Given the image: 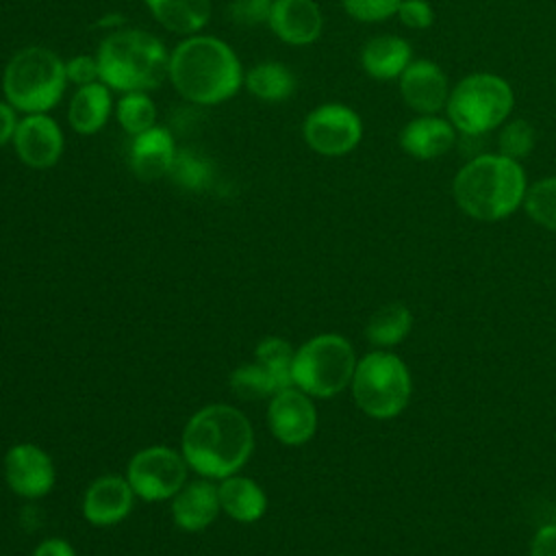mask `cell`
<instances>
[{"label": "cell", "mask_w": 556, "mask_h": 556, "mask_svg": "<svg viewBox=\"0 0 556 556\" xmlns=\"http://www.w3.org/2000/svg\"><path fill=\"white\" fill-rule=\"evenodd\" d=\"M254 450L248 417L230 404H208L193 413L182 430V456L202 478L224 480L237 473Z\"/></svg>", "instance_id": "obj_1"}, {"label": "cell", "mask_w": 556, "mask_h": 556, "mask_svg": "<svg viewBox=\"0 0 556 556\" xmlns=\"http://www.w3.org/2000/svg\"><path fill=\"white\" fill-rule=\"evenodd\" d=\"M167 76L176 91L195 104L224 102L239 91L243 80L232 48L206 35H193L174 48Z\"/></svg>", "instance_id": "obj_2"}, {"label": "cell", "mask_w": 556, "mask_h": 556, "mask_svg": "<svg viewBox=\"0 0 556 556\" xmlns=\"http://www.w3.org/2000/svg\"><path fill=\"white\" fill-rule=\"evenodd\" d=\"M526 174L519 161L502 154H480L465 163L452 185L460 211L480 222L513 215L526 198Z\"/></svg>", "instance_id": "obj_3"}, {"label": "cell", "mask_w": 556, "mask_h": 556, "mask_svg": "<svg viewBox=\"0 0 556 556\" xmlns=\"http://www.w3.org/2000/svg\"><path fill=\"white\" fill-rule=\"evenodd\" d=\"M100 80L117 91L156 89L169 74V54L163 43L139 28L113 30L98 48Z\"/></svg>", "instance_id": "obj_4"}, {"label": "cell", "mask_w": 556, "mask_h": 556, "mask_svg": "<svg viewBox=\"0 0 556 556\" xmlns=\"http://www.w3.org/2000/svg\"><path fill=\"white\" fill-rule=\"evenodd\" d=\"M65 83V63L41 46L15 52L2 74L7 102L28 115L50 111L61 100Z\"/></svg>", "instance_id": "obj_5"}, {"label": "cell", "mask_w": 556, "mask_h": 556, "mask_svg": "<svg viewBox=\"0 0 556 556\" xmlns=\"http://www.w3.org/2000/svg\"><path fill=\"white\" fill-rule=\"evenodd\" d=\"M356 356L350 341L334 332L308 339L293 354V387L311 397H332L352 384Z\"/></svg>", "instance_id": "obj_6"}, {"label": "cell", "mask_w": 556, "mask_h": 556, "mask_svg": "<svg viewBox=\"0 0 556 556\" xmlns=\"http://www.w3.org/2000/svg\"><path fill=\"white\" fill-rule=\"evenodd\" d=\"M513 102V89L502 76L478 72L456 83L445 109L456 130L478 137L497 128L508 117Z\"/></svg>", "instance_id": "obj_7"}, {"label": "cell", "mask_w": 556, "mask_h": 556, "mask_svg": "<svg viewBox=\"0 0 556 556\" xmlns=\"http://www.w3.org/2000/svg\"><path fill=\"white\" fill-rule=\"evenodd\" d=\"M350 387L356 406L374 419L400 415L410 400V374L404 361L382 350L356 363Z\"/></svg>", "instance_id": "obj_8"}, {"label": "cell", "mask_w": 556, "mask_h": 556, "mask_svg": "<svg viewBox=\"0 0 556 556\" xmlns=\"http://www.w3.org/2000/svg\"><path fill=\"white\" fill-rule=\"evenodd\" d=\"M126 480L143 502H163L185 486L187 460L172 447L152 445L130 458Z\"/></svg>", "instance_id": "obj_9"}, {"label": "cell", "mask_w": 556, "mask_h": 556, "mask_svg": "<svg viewBox=\"0 0 556 556\" xmlns=\"http://www.w3.org/2000/svg\"><path fill=\"white\" fill-rule=\"evenodd\" d=\"M304 139L321 156H341L354 150L363 137V122L345 104L328 102L304 119Z\"/></svg>", "instance_id": "obj_10"}, {"label": "cell", "mask_w": 556, "mask_h": 556, "mask_svg": "<svg viewBox=\"0 0 556 556\" xmlns=\"http://www.w3.org/2000/svg\"><path fill=\"white\" fill-rule=\"evenodd\" d=\"M267 424L271 434L285 445H304L317 430V410L311 395L298 387H287L269 397Z\"/></svg>", "instance_id": "obj_11"}, {"label": "cell", "mask_w": 556, "mask_h": 556, "mask_svg": "<svg viewBox=\"0 0 556 556\" xmlns=\"http://www.w3.org/2000/svg\"><path fill=\"white\" fill-rule=\"evenodd\" d=\"M54 463L35 443H15L4 456V480L9 489L26 500H39L54 486Z\"/></svg>", "instance_id": "obj_12"}, {"label": "cell", "mask_w": 556, "mask_h": 556, "mask_svg": "<svg viewBox=\"0 0 556 556\" xmlns=\"http://www.w3.org/2000/svg\"><path fill=\"white\" fill-rule=\"evenodd\" d=\"M13 146L22 163L35 169H46L63 154V132L46 113H30L17 122Z\"/></svg>", "instance_id": "obj_13"}, {"label": "cell", "mask_w": 556, "mask_h": 556, "mask_svg": "<svg viewBox=\"0 0 556 556\" xmlns=\"http://www.w3.org/2000/svg\"><path fill=\"white\" fill-rule=\"evenodd\" d=\"M135 504L130 482L117 473L93 480L83 495V515L91 526H115L128 517Z\"/></svg>", "instance_id": "obj_14"}, {"label": "cell", "mask_w": 556, "mask_h": 556, "mask_svg": "<svg viewBox=\"0 0 556 556\" xmlns=\"http://www.w3.org/2000/svg\"><path fill=\"white\" fill-rule=\"evenodd\" d=\"M400 93L404 102L421 113L434 115L447 104L450 87L443 70L432 61H410L400 76Z\"/></svg>", "instance_id": "obj_15"}, {"label": "cell", "mask_w": 556, "mask_h": 556, "mask_svg": "<svg viewBox=\"0 0 556 556\" xmlns=\"http://www.w3.org/2000/svg\"><path fill=\"white\" fill-rule=\"evenodd\" d=\"M267 22L274 35L291 46L313 43L324 28V17L315 0H274Z\"/></svg>", "instance_id": "obj_16"}, {"label": "cell", "mask_w": 556, "mask_h": 556, "mask_svg": "<svg viewBox=\"0 0 556 556\" xmlns=\"http://www.w3.org/2000/svg\"><path fill=\"white\" fill-rule=\"evenodd\" d=\"M219 510L217 484H213L208 478L185 484L172 497L174 523L185 532H200L208 528Z\"/></svg>", "instance_id": "obj_17"}, {"label": "cell", "mask_w": 556, "mask_h": 556, "mask_svg": "<svg viewBox=\"0 0 556 556\" xmlns=\"http://www.w3.org/2000/svg\"><path fill=\"white\" fill-rule=\"evenodd\" d=\"M176 156V146L169 130L152 126L135 135L130 143V169L139 180H159L169 174Z\"/></svg>", "instance_id": "obj_18"}, {"label": "cell", "mask_w": 556, "mask_h": 556, "mask_svg": "<svg viewBox=\"0 0 556 556\" xmlns=\"http://www.w3.org/2000/svg\"><path fill=\"white\" fill-rule=\"evenodd\" d=\"M454 141L456 132L452 122L434 115L415 117L400 132V146L404 148L406 154H410L417 161L443 156L454 146Z\"/></svg>", "instance_id": "obj_19"}, {"label": "cell", "mask_w": 556, "mask_h": 556, "mask_svg": "<svg viewBox=\"0 0 556 556\" xmlns=\"http://www.w3.org/2000/svg\"><path fill=\"white\" fill-rule=\"evenodd\" d=\"M217 493L222 510L235 521L252 523L267 510V495L252 478L232 473L217 484Z\"/></svg>", "instance_id": "obj_20"}, {"label": "cell", "mask_w": 556, "mask_h": 556, "mask_svg": "<svg viewBox=\"0 0 556 556\" xmlns=\"http://www.w3.org/2000/svg\"><path fill=\"white\" fill-rule=\"evenodd\" d=\"M410 63V46L402 37L380 35L369 39L361 50L363 70L376 80L400 78Z\"/></svg>", "instance_id": "obj_21"}, {"label": "cell", "mask_w": 556, "mask_h": 556, "mask_svg": "<svg viewBox=\"0 0 556 556\" xmlns=\"http://www.w3.org/2000/svg\"><path fill=\"white\" fill-rule=\"evenodd\" d=\"M111 115V91L104 83H91L80 87L67 111L70 126L80 135L98 132Z\"/></svg>", "instance_id": "obj_22"}, {"label": "cell", "mask_w": 556, "mask_h": 556, "mask_svg": "<svg viewBox=\"0 0 556 556\" xmlns=\"http://www.w3.org/2000/svg\"><path fill=\"white\" fill-rule=\"evenodd\" d=\"M146 4L159 24L178 35L198 33L211 17L208 0H146Z\"/></svg>", "instance_id": "obj_23"}, {"label": "cell", "mask_w": 556, "mask_h": 556, "mask_svg": "<svg viewBox=\"0 0 556 556\" xmlns=\"http://www.w3.org/2000/svg\"><path fill=\"white\" fill-rule=\"evenodd\" d=\"M413 328V315L410 311L400 304V302H391L380 306L367 321L365 326V334L374 345L380 348H391L397 345L406 339V334Z\"/></svg>", "instance_id": "obj_24"}, {"label": "cell", "mask_w": 556, "mask_h": 556, "mask_svg": "<svg viewBox=\"0 0 556 556\" xmlns=\"http://www.w3.org/2000/svg\"><path fill=\"white\" fill-rule=\"evenodd\" d=\"M245 87L252 96L265 102L287 100L295 91V76L282 63H258L245 76Z\"/></svg>", "instance_id": "obj_25"}, {"label": "cell", "mask_w": 556, "mask_h": 556, "mask_svg": "<svg viewBox=\"0 0 556 556\" xmlns=\"http://www.w3.org/2000/svg\"><path fill=\"white\" fill-rule=\"evenodd\" d=\"M230 387L241 400H263L285 389L280 380L258 361L237 367L230 374Z\"/></svg>", "instance_id": "obj_26"}, {"label": "cell", "mask_w": 556, "mask_h": 556, "mask_svg": "<svg viewBox=\"0 0 556 556\" xmlns=\"http://www.w3.org/2000/svg\"><path fill=\"white\" fill-rule=\"evenodd\" d=\"M167 176L182 189L200 191L211 185L213 169H211V163L200 152L185 148V150H176V156Z\"/></svg>", "instance_id": "obj_27"}, {"label": "cell", "mask_w": 556, "mask_h": 556, "mask_svg": "<svg viewBox=\"0 0 556 556\" xmlns=\"http://www.w3.org/2000/svg\"><path fill=\"white\" fill-rule=\"evenodd\" d=\"M117 122L128 135H139L154 126L156 109L154 102L146 96V91H130L117 102Z\"/></svg>", "instance_id": "obj_28"}, {"label": "cell", "mask_w": 556, "mask_h": 556, "mask_svg": "<svg viewBox=\"0 0 556 556\" xmlns=\"http://www.w3.org/2000/svg\"><path fill=\"white\" fill-rule=\"evenodd\" d=\"M523 206L532 222L556 232V176L543 178L528 187Z\"/></svg>", "instance_id": "obj_29"}, {"label": "cell", "mask_w": 556, "mask_h": 556, "mask_svg": "<svg viewBox=\"0 0 556 556\" xmlns=\"http://www.w3.org/2000/svg\"><path fill=\"white\" fill-rule=\"evenodd\" d=\"M293 354H295L293 348L285 339H280V337H267L254 350L256 361L263 367H267L280 380V384L285 389L293 387V376H291Z\"/></svg>", "instance_id": "obj_30"}, {"label": "cell", "mask_w": 556, "mask_h": 556, "mask_svg": "<svg viewBox=\"0 0 556 556\" xmlns=\"http://www.w3.org/2000/svg\"><path fill=\"white\" fill-rule=\"evenodd\" d=\"M534 128L526 119H513L508 122L497 137V154L508 156L513 161L526 159L534 148Z\"/></svg>", "instance_id": "obj_31"}, {"label": "cell", "mask_w": 556, "mask_h": 556, "mask_svg": "<svg viewBox=\"0 0 556 556\" xmlns=\"http://www.w3.org/2000/svg\"><path fill=\"white\" fill-rule=\"evenodd\" d=\"M343 9L356 22H382L397 13L402 0H341Z\"/></svg>", "instance_id": "obj_32"}, {"label": "cell", "mask_w": 556, "mask_h": 556, "mask_svg": "<svg viewBox=\"0 0 556 556\" xmlns=\"http://www.w3.org/2000/svg\"><path fill=\"white\" fill-rule=\"evenodd\" d=\"M271 2L269 0H232L228 7V15L237 24H261L269 20Z\"/></svg>", "instance_id": "obj_33"}, {"label": "cell", "mask_w": 556, "mask_h": 556, "mask_svg": "<svg viewBox=\"0 0 556 556\" xmlns=\"http://www.w3.org/2000/svg\"><path fill=\"white\" fill-rule=\"evenodd\" d=\"M397 15L400 22L413 30L428 28L434 22V11L428 0H402Z\"/></svg>", "instance_id": "obj_34"}, {"label": "cell", "mask_w": 556, "mask_h": 556, "mask_svg": "<svg viewBox=\"0 0 556 556\" xmlns=\"http://www.w3.org/2000/svg\"><path fill=\"white\" fill-rule=\"evenodd\" d=\"M65 74H67V80L85 87V85H91L96 83V78H100V67H98V59L96 56H87V54H80V56H74L65 63Z\"/></svg>", "instance_id": "obj_35"}, {"label": "cell", "mask_w": 556, "mask_h": 556, "mask_svg": "<svg viewBox=\"0 0 556 556\" xmlns=\"http://www.w3.org/2000/svg\"><path fill=\"white\" fill-rule=\"evenodd\" d=\"M530 556H556V523L541 526L532 539Z\"/></svg>", "instance_id": "obj_36"}, {"label": "cell", "mask_w": 556, "mask_h": 556, "mask_svg": "<svg viewBox=\"0 0 556 556\" xmlns=\"http://www.w3.org/2000/svg\"><path fill=\"white\" fill-rule=\"evenodd\" d=\"M17 128V117H15V109L9 102L0 100V146L9 143L15 135Z\"/></svg>", "instance_id": "obj_37"}, {"label": "cell", "mask_w": 556, "mask_h": 556, "mask_svg": "<svg viewBox=\"0 0 556 556\" xmlns=\"http://www.w3.org/2000/svg\"><path fill=\"white\" fill-rule=\"evenodd\" d=\"M33 556H76V552H74V547L65 539H56L54 536V539L41 541L35 547Z\"/></svg>", "instance_id": "obj_38"}]
</instances>
